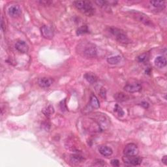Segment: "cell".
I'll use <instances>...</instances> for the list:
<instances>
[{
    "label": "cell",
    "mask_w": 167,
    "mask_h": 167,
    "mask_svg": "<svg viewBox=\"0 0 167 167\" xmlns=\"http://www.w3.org/2000/svg\"><path fill=\"white\" fill-rule=\"evenodd\" d=\"M111 165L114 166H119V161L118 159H112L111 161Z\"/></svg>",
    "instance_id": "484cf974"
},
{
    "label": "cell",
    "mask_w": 167,
    "mask_h": 167,
    "mask_svg": "<svg viewBox=\"0 0 167 167\" xmlns=\"http://www.w3.org/2000/svg\"><path fill=\"white\" fill-rule=\"evenodd\" d=\"M73 4L77 9L88 16H92L95 13V8L90 2L75 1Z\"/></svg>",
    "instance_id": "7a4b0ae2"
},
{
    "label": "cell",
    "mask_w": 167,
    "mask_h": 167,
    "mask_svg": "<svg viewBox=\"0 0 167 167\" xmlns=\"http://www.w3.org/2000/svg\"><path fill=\"white\" fill-rule=\"evenodd\" d=\"M42 113L44 114V115L46 117L50 118L52 115V114L54 113V107L52 105H48V106H46V108H45L43 110H42Z\"/></svg>",
    "instance_id": "e0dca14e"
},
{
    "label": "cell",
    "mask_w": 167,
    "mask_h": 167,
    "mask_svg": "<svg viewBox=\"0 0 167 167\" xmlns=\"http://www.w3.org/2000/svg\"><path fill=\"white\" fill-rule=\"evenodd\" d=\"M124 163L131 166H138L142 163V159L137 155L135 156H125L124 155L122 158Z\"/></svg>",
    "instance_id": "5b68a950"
},
{
    "label": "cell",
    "mask_w": 167,
    "mask_h": 167,
    "mask_svg": "<svg viewBox=\"0 0 167 167\" xmlns=\"http://www.w3.org/2000/svg\"><path fill=\"white\" fill-rule=\"evenodd\" d=\"M150 3L155 8H160V9H163L165 7V1H151Z\"/></svg>",
    "instance_id": "ffe728a7"
},
{
    "label": "cell",
    "mask_w": 167,
    "mask_h": 167,
    "mask_svg": "<svg viewBox=\"0 0 167 167\" xmlns=\"http://www.w3.org/2000/svg\"><path fill=\"white\" fill-rule=\"evenodd\" d=\"M85 160V158L83 156L78 155V154H74V155H71L70 157L71 162L74 164L81 163V162H83Z\"/></svg>",
    "instance_id": "9a60e30c"
},
{
    "label": "cell",
    "mask_w": 167,
    "mask_h": 167,
    "mask_svg": "<svg viewBox=\"0 0 167 167\" xmlns=\"http://www.w3.org/2000/svg\"><path fill=\"white\" fill-rule=\"evenodd\" d=\"M114 99L115 101L118 102H124L128 101L129 99V97L126 94L123 93L122 92H119V93H116L114 95Z\"/></svg>",
    "instance_id": "2e32d148"
},
{
    "label": "cell",
    "mask_w": 167,
    "mask_h": 167,
    "mask_svg": "<svg viewBox=\"0 0 167 167\" xmlns=\"http://www.w3.org/2000/svg\"><path fill=\"white\" fill-rule=\"evenodd\" d=\"M84 78L87 80V82L91 84L96 83L98 80L97 76L93 72H86L84 75Z\"/></svg>",
    "instance_id": "4fadbf2b"
},
{
    "label": "cell",
    "mask_w": 167,
    "mask_h": 167,
    "mask_svg": "<svg viewBox=\"0 0 167 167\" xmlns=\"http://www.w3.org/2000/svg\"><path fill=\"white\" fill-rule=\"evenodd\" d=\"M89 105L92 107L94 109H99L100 106L99 101L98 100L97 97L95 95H92L90 97V102H89Z\"/></svg>",
    "instance_id": "ac0fdd59"
},
{
    "label": "cell",
    "mask_w": 167,
    "mask_h": 167,
    "mask_svg": "<svg viewBox=\"0 0 167 167\" xmlns=\"http://www.w3.org/2000/svg\"><path fill=\"white\" fill-rule=\"evenodd\" d=\"M114 112H116L119 116H123L124 114H125L122 107L119 106L118 104L115 105L114 106Z\"/></svg>",
    "instance_id": "603a6c76"
},
{
    "label": "cell",
    "mask_w": 167,
    "mask_h": 167,
    "mask_svg": "<svg viewBox=\"0 0 167 167\" xmlns=\"http://www.w3.org/2000/svg\"><path fill=\"white\" fill-rule=\"evenodd\" d=\"M16 49L22 53H27L29 50V46L26 42L24 41H18L15 44Z\"/></svg>",
    "instance_id": "30bf717a"
},
{
    "label": "cell",
    "mask_w": 167,
    "mask_h": 167,
    "mask_svg": "<svg viewBox=\"0 0 167 167\" xmlns=\"http://www.w3.org/2000/svg\"><path fill=\"white\" fill-rule=\"evenodd\" d=\"M78 53L86 58H95L97 56V50L95 45L90 42H82L77 46Z\"/></svg>",
    "instance_id": "6da1fadb"
},
{
    "label": "cell",
    "mask_w": 167,
    "mask_h": 167,
    "mask_svg": "<svg viewBox=\"0 0 167 167\" xmlns=\"http://www.w3.org/2000/svg\"><path fill=\"white\" fill-rule=\"evenodd\" d=\"M138 146L133 143H129L125 145L123 149V154L125 156H135L139 154Z\"/></svg>",
    "instance_id": "8992f818"
},
{
    "label": "cell",
    "mask_w": 167,
    "mask_h": 167,
    "mask_svg": "<svg viewBox=\"0 0 167 167\" xmlns=\"http://www.w3.org/2000/svg\"><path fill=\"white\" fill-rule=\"evenodd\" d=\"M59 106H60V109L62 111H66L67 110V107L66 105V99H64L63 101H62L59 103Z\"/></svg>",
    "instance_id": "cb8c5ba5"
},
{
    "label": "cell",
    "mask_w": 167,
    "mask_h": 167,
    "mask_svg": "<svg viewBox=\"0 0 167 167\" xmlns=\"http://www.w3.org/2000/svg\"><path fill=\"white\" fill-rule=\"evenodd\" d=\"M89 33V29L86 25H82V26L80 27L76 31V34L78 35H82V34H85Z\"/></svg>",
    "instance_id": "44dd1931"
},
{
    "label": "cell",
    "mask_w": 167,
    "mask_h": 167,
    "mask_svg": "<svg viewBox=\"0 0 167 167\" xmlns=\"http://www.w3.org/2000/svg\"><path fill=\"white\" fill-rule=\"evenodd\" d=\"M131 14L132 15V16L136 20L139 21V22L143 23L147 26L149 27H153L154 24L152 22V20L149 18V17L142 12H140L139 11H131Z\"/></svg>",
    "instance_id": "277c9868"
},
{
    "label": "cell",
    "mask_w": 167,
    "mask_h": 167,
    "mask_svg": "<svg viewBox=\"0 0 167 167\" xmlns=\"http://www.w3.org/2000/svg\"><path fill=\"white\" fill-rule=\"evenodd\" d=\"M122 60V57L120 55H115V56L110 57L107 59V62L110 64H112V65H115V64H118Z\"/></svg>",
    "instance_id": "d6986e66"
},
{
    "label": "cell",
    "mask_w": 167,
    "mask_h": 167,
    "mask_svg": "<svg viewBox=\"0 0 167 167\" xmlns=\"http://www.w3.org/2000/svg\"><path fill=\"white\" fill-rule=\"evenodd\" d=\"M109 32L114 37L115 40L122 44H129L131 42V40L126 35V33L120 29L114 27H111L109 29Z\"/></svg>",
    "instance_id": "3957f363"
},
{
    "label": "cell",
    "mask_w": 167,
    "mask_h": 167,
    "mask_svg": "<svg viewBox=\"0 0 167 167\" xmlns=\"http://www.w3.org/2000/svg\"><path fill=\"white\" fill-rule=\"evenodd\" d=\"M1 28H2V30L3 32L5 31V24H4L3 17H2V20H1Z\"/></svg>",
    "instance_id": "4316f807"
},
{
    "label": "cell",
    "mask_w": 167,
    "mask_h": 167,
    "mask_svg": "<svg viewBox=\"0 0 167 167\" xmlns=\"http://www.w3.org/2000/svg\"><path fill=\"white\" fill-rule=\"evenodd\" d=\"M41 35L47 39H51L54 37V31L52 28L48 25H43L41 28Z\"/></svg>",
    "instance_id": "ba28073f"
},
{
    "label": "cell",
    "mask_w": 167,
    "mask_h": 167,
    "mask_svg": "<svg viewBox=\"0 0 167 167\" xmlns=\"http://www.w3.org/2000/svg\"><path fill=\"white\" fill-rule=\"evenodd\" d=\"M142 89V85L139 83H130L124 86V90L128 93L139 92Z\"/></svg>",
    "instance_id": "52a82bcc"
},
{
    "label": "cell",
    "mask_w": 167,
    "mask_h": 167,
    "mask_svg": "<svg viewBox=\"0 0 167 167\" xmlns=\"http://www.w3.org/2000/svg\"><path fill=\"white\" fill-rule=\"evenodd\" d=\"M162 162H163V163L165 165H166L167 164V156L166 155H165L162 158Z\"/></svg>",
    "instance_id": "f1b7e54d"
},
{
    "label": "cell",
    "mask_w": 167,
    "mask_h": 167,
    "mask_svg": "<svg viewBox=\"0 0 167 167\" xmlns=\"http://www.w3.org/2000/svg\"><path fill=\"white\" fill-rule=\"evenodd\" d=\"M148 54L147 53H144L140 55L137 58V59L140 63H145V62H147L148 60Z\"/></svg>",
    "instance_id": "7402d4cb"
},
{
    "label": "cell",
    "mask_w": 167,
    "mask_h": 167,
    "mask_svg": "<svg viewBox=\"0 0 167 167\" xmlns=\"http://www.w3.org/2000/svg\"><path fill=\"white\" fill-rule=\"evenodd\" d=\"M141 106H143L144 109H148L149 107V104L147 102H142V103H141Z\"/></svg>",
    "instance_id": "83f0119b"
},
{
    "label": "cell",
    "mask_w": 167,
    "mask_h": 167,
    "mask_svg": "<svg viewBox=\"0 0 167 167\" xmlns=\"http://www.w3.org/2000/svg\"><path fill=\"white\" fill-rule=\"evenodd\" d=\"M8 13L10 16L12 18H16V17L19 16L22 13V9L19 5H14L9 7L8 10Z\"/></svg>",
    "instance_id": "9c48e42d"
},
{
    "label": "cell",
    "mask_w": 167,
    "mask_h": 167,
    "mask_svg": "<svg viewBox=\"0 0 167 167\" xmlns=\"http://www.w3.org/2000/svg\"><path fill=\"white\" fill-rule=\"evenodd\" d=\"M53 83V80L49 78H46V77H42L38 79V84L39 85V86L43 88H49L51 85Z\"/></svg>",
    "instance_id": "8fae6325"
},
{
    "label": "cell",
    "mask_w": 167,
    "mask_h": 167,
    "mask_svg": "<svg viewBox=\"0 0 167 167\" xmlns=\"http://www.w3.org/2000/svg\"><path fill=\"white\" fill-rule=\"evenodd\" d=\"M106 91L105 88H102L101 89V90H100V95L102 98H104V99H105V98H106Z\"/></svg>",
    "instance_id": "d4e9b609"
},
{
    "label": "cell",
    "mask_w": 167,
    "mask_h": 167,
    "mask_svg": "<svg viewBox=\"0 0 167 167\" xmlns=\"http://www.w3.org/2000/svg\"><path fill=\"white\" fill-rule=\"evenodd\" d=\"M155 65L156 67L159 68H163L166 65V59L165 57L159 55L157 56L155 59Z\"/></svg>",
    "instance_id": "5bb4252c"
},
{
    "label": "cell",
    "mask_w": 167,
    "mask_h": 167,
    "mask_svg": "<svg viewBox=\"0 0 167 167\" xmlns=\"http://www.w3.org/2000/svg\"><path fill=\"white\" fill-rule=\"evenodd\" d=\"M99 152L102 155L105 157L111 156L113 153L112 149L109 146H106V145H101V146H100L99 148Z\"/></svg>",
    "instance_id": "7c38bea8"
}]
</instances>
